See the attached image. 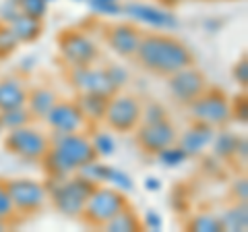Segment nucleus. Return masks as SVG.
<instances>
[{"mask_svg": "<svg viewBox=\"0 0 248 232\" xmlns=\"http://www.w3.org/2000/svg\"><path fill=\"white\" fill-rule=\"evenodd\" d=\"M135 58L145 71L159 77H170L184 66L195 65V56L188 46L168 33L141 35Z\"/></svg>", "mask_w": 248, "mask_h": 232, "instance_id": "f257e3e1", "label": "nucleus"}, {"mask_svg": "<svg viewBox=\"0 0 248 232\" xmlns=\"http://www.w3.org/2000/svg\"><path fill=\"white\" fill-rule=\"evenodd\" d=\"M97 151L93 148L91 139L79 133H54V139L50 141L48 153L40 160L46 170V174L52 181L66 179L71 174H77L79 168L97 160Z\"/></svg>", "mask_w": 248, "mask_h": 232, "instance_id": "f03ea898", "label": "nucleus"}, {"mask_svg": "<svg viewBox=\"0 0 248 232\" xmlns=\"http://www.w3.org/2000/svg\"><path fill=\"white\" fill-rule=\"evenodd\" d=\"M93 189H95V182L77 172V174H71L66 179H60L54 184H50L48 199L62 215H66V218H79L85 207V201H87Z\"/></svg>", "mask_w": 248, "mask_h": 232, "instance_id": "7ed1b4c3", "label": "nucleus"}, {"mask_svg": "<svg viewBox=\"0 0 248 232\" xmlns=\"http://www.w3.org/2000/svg\"><path fill=\"white\" fill-rule=\"evenodd\" d=\"M128 205L126 193L112 189V187H104V184H95V189L91 191V195L85 201V207L79 218L93 228H104L122 207Z\"/></svg>", "mask_w": 248, "mask_h": 232, "instance_id": "20e7f679", "label": "nucleus"}, {"mask_svg": "<svg viewBox=\"0 0 248 232\" xmlns=\"http://www.w3.org/2000/svg\"><path fill=\"white\" fill-rule=\"evenodd\" d=\"M4 149L27 162H40L50 149V139L29 125L11 129L4 137Z\"/></svg>", "mask_w": 248, "mask_h": 232, "instance_id": "39448f33", "label": "nucleus"}, {"mask_svg": "<svg viewBox=\"0 0 248 232\" xmlns=\"http://www.w3.org/2000/svg\"><path fill=\"white\" fill-rule=\"evenodd\" d=\"M192 118L197 122H205V125L213 129L226 127L232 120V110H230V99L226 91L219 87H207L190 106Z\"/></svg>", "mask_w": 248, "mask_h": 232, "instance_id": "423d86ee", "label": "nucleus"}, {"mask_svg": "<svg viewBox=\"0 0 248 232\" xmlns=\"http://www.w3.org/2000/svg\"><path fill=\"white\" fill-rule=\"evenodd\" d=\"M104 122L116 133H133L141 125V102L137 99V96L116 91L108 99Z\"/></svg>", "mask_w": 248, "mask_h": 232, "instance_id": "0eeeda50", "label": "nucleus"}, {"mask_svg": "<svg viewBox=\"0 0 248 232\" xmlns=\"http://www.w3.org/2000/svg\"><path fill=\"white\" fill-rule=\"evenodd\" d=\"M58 48L68 66H89L99 58L97 44L77 29H66L58 35Z\"/></svg>", "mask_w": 248, "mask_h": 232, "instance_id": "6e6552de", "label": "nucleus"}, {"mask_svg": "<svg viewBox=\"0 0 248 232\" xmlns=\"http://www.w3.org/2000/svg\"><path fill=\"white\" fill-rule=\"evenodd\" d=\"M11 201L17 214H35L48 201V187L33 179H11L6 181Z\"/></svg>", "mask_w": 248, "mask_h": 232, "instance_id": "1a4fd4ad", "label": "nucleus"}, {"mask_svg": "<svg viewBox=\"0 0 248 232\" xmlns=\"http://www.w3.org/2000/svg\"><path fill=\"white\" fill-rule=\"evenodd\" d=\"M209 87L207 77L203 71H199L195 65L184 66L168 77V89L174 96V99L182 106H190L195 99Z\"/></svg>", "mask_w": 248, "mask_h": 232, "instance_id": "9d476101", "label": "nucleus"}, {"mask_svg": "<svg viewBox=\"0 0 248 232\" xmlns=\"http://www.w3.org/2000/svg\"><path fill=\"white\" fill-rule=\"evenodd\" d=\"M137 145L139 149L147 156H157L161 149L170 148L176 143L178 131L174 122L168 118L157 120V122H141V127H137Z\"/></svg>", "mask_w": 248, "mask_h": 232, "instance_id": "9b49d317", "label": "nucleus"}, {"mask_svg": "<svg viewBox=\"0 0 248 232\" xmlns=\"http://www.w3.org/2000/svg\"><path fill=\"white\" fill-rule=\"evenodd\" d=\"M68 79H71L73 87L79 89V94H102L112 98L118 89V85L112 81L108 68H95L93 65L89 66H71L68 71Z\"/></svg>", "mask_w": 248, "mask_h": 232, "instance_id": "f8f14e48", "label": "nucleus"}, {"mask_svg": "<svg viewBox=\"0 0 248 232\" xmlns=\"http://www.w3.org/2000/svg\"><path fill=\"white\" fill-rule=\"evenodd\" d=\"M46 122L54 133H79L87 127V118L83 116L79 104L75 99H56V104L46 114Z\"/></svg>", "mask_w": 248, "mask_h": 232, "instance_id": "ddd939ff", "label": "nucleus"}, {"mask_svg": "<svg viewBox=\"0 0 248 232\" xmlns=\"http://www.w3.org/2000/svg\"><path fill=\"white\" fill-rule=\"evenodd\" d=\"M141 29L133 23H118L106 29V42L108 46L122 58H133L141 42Z\"/></svg>", "mask_w": 248, "mask_h": 232, "instance_id": "4468645a", "label": "nucleus"}, {"mask_svg": "<svg viewBox=\"0 0 248 232\" xmlns=\"http://www.w3.org/2000/svg\"><path fill=\"white\" fill-rule=\"evenodd\" d=\"M215 137V129L205 125V122H192V125L184 131V133L176 139V143L182 148V151L188 158H197L201 156L209 145H211Z\"/></svg>", "mask_w": 248, "mask_h": 232, "instance_id": "2eb2a0df", "label": "nucleus"}, {"mask_svg": "<svg viewBox=\"0 0 248 232\" xmlns=\"http://www.w3.org/2000/svg\"><path fill=\"white\" fill-rule=\"evenodd\" d=\"M122 13H126L133 19L141 21L149 27H155V29H174L178 25V21H176V17L172 13L161 11V9H157V6H151V4L133 2V4L122 6Z\"/></svg>", "mask_w": 248, "mask_h": 232, "instance_id": "dca6fc26", "label": "nucleus"}, {"mask_svg": "<svg viewBox=\"0 0 248 232\" xmlns=\"http://www.w3.org/2000/svg\"><path fill=\"white\" fill-rule=\"evenodd\" d=\"M27 94H29V89L17 77H4V79H0V112L25 106Z\"/></svg>", "mask_w": 248, "mask_h": 232, "instance_id": "f3484780", "label": "nucleus"}, {"mask_svg": "<svg viewBox=\"0 0 248 232\" xmlns=\"http://www.w3.org/2000/svg\"><path fill=\"white\" fill-rule=\"evenodd\" d=\"M6 27L13 32V35L17 37L19 44H31L42 35V21L27 17V15H23V13H19Z\"/></svg>", "mask_w": 248, "mask_h": 232, "instance_id": "a211bd4d", "label": "nucleus"}, {"mask_svg": "<svg viewBox=\"0 0 248 232\" xmlns=\"http://www.w3.org/2000/svg\"><path fill=\"white\" fill-rule=\"evenodd\" d=\"M56 91L50 89V87H35V89H31L29 94H27V110L29 114L33 116V118H46V114L50 112V108L56 104Z\"/></svg>", "mask_w": 248, "mask_h": 232, "instance_id": "6ab92c4d", "label": "nucleus"}, {"mask_svg": "<svg viewBox=\"0 0 248 232\" xmlns=\"http://www.w3.org/2000/svg\"><path fill=\"white\" fill-rule=\"evenodd\" d=\"M108 96L102 94H79V98L75 99L79 104L83 116L87 118V122H97V120H104V114H106V108H108Z\"/></svg>", "mask_w": 248, "mask_h": 232, "instance_id": "aec40b11", "label": "nucleus"}, {"mask_svg": "<svg viewBox=\"0 0 248 232\" xmlns=\"http://www.w3.org/2000/svg\"><path fill=\"white\" fill-rule=\"evenodd\" d=\"M223 230L228 232H244L248 228V207L246 201H236L232 207L223 210V214L219 215Z\"/></svg>", "mask_w": 248, "mask_h": 232, "instance_id": "412c9836", "label": "nucleus"}, {"mask_svg": "<svg viewBox=\"0 0 248 232\" xmlns=\"http://www.w3.org/2000/svg\"><path fill=\"white\" fill-rule=\"evenodd\" d=\"M141 228H143V222L137 215V212L130 207V203L126 207H122V210L104 226V230H110V232H137Z\"/></svg>", "mask_w": 248, "mask_h": 232, "instance_id": "4be33fe9", "label": "nucleus"}, {"mask_svg": "<svg viewBox=\"0 0 248 232\" xmlns=\"http://www.w3.org/2000/svg\"><path fill=\"white\" fill-rule=\"evenodd\" d=\"M238 141H240V137L234 135V133H230V131H223V133L215 135V137H213V141H211L215 156H219V158H223V160H228V158H232V156H236Z\"/></svg>", "mask_w": 248, "mask_h": 232, "instance_id": "5701e85b", "label": "nucleus"}, {"mask_svg": "<svg viewBox=\"0 0 248 232\" xmlns=\"http://www.w3.org/2000/svg\"><path fill=\"white\" fill-rule=\"evenodd\" d=\"M31 120H33V116L29 114L27 106H21V108H13V110L0 112V127L6 129V131L23 127V125H29Z\"/></svg>", "mask_w": 248, "mask_h": 232, "instance_id": "b1692460", "label": "nucleus"}, {"mask_svg": "<svg viewBox=\"0 0 248 232\" xmlns=\"http://www.w3.org/2000/svg\"><path fill=\"white\" fill-rule=\"evenodd\" d=\"M186 228L192 230V232H221L223 226H221V220L217 215H211V214H197L195 218H190Z\"/></svg>", "mask_w": 248, "mask_h": 232, "instance_id": "393cba45", "label": "nucleus"}, {"mask_svg": "<svg viewBox=\"0 0 248 232\" xmlns=\"http://www.w3.org/2000/svg\"><path fill=\"white\" fill-rule=\"evenodd\" d=\"M17 6H19V13L40 21L48 13V0H17Z\"/></svg>", "mask_w": 248, "mask_h": 232, "instance_id": "a878e982", "label": "nucleus"}, {"mask_svg": "<svg viewBox=\"0 0 248 232\" xmlns=\"http://www.w3.org/2000/svg\"><path fill=\"white\" fill-rule=\"evenodd\" d=\"M157 158H159L161 164L168 166V168L180 166V164H184V162L188 160V156H186L180 145H176V143L170 145V148H166V149H161V151L157 153Z\"/></svg>", "mask_w": 248, "mask_h": 232, "instance_id": "bb28decb", "label": "nucleus"}, {"mask_svg": "<svg viewBox=\"0 0 248 232\" xmlns=\"http://www.w3.org/2000/svg\"><path fill=\"white\" fill-rule=\"evenodd\" d=\"M89 9L97 15H106V17H112V15H120L122 13V4L120 2H112V0H87Z\"/></svg>", "mask_w": 248, "mask_h": 232, "instance_id": "cd10ccee", "label": "nucleus"}, {"mask_svg": "<svg viewBox=\"0 0 248 232\" xmlns=\"http://www.w3.org/2000/svg\"><path fill=\"white\" fill-rule=\"evenodd\" d=\"M168 118L166 108L157 102H149L147 106H141V122H157Z\"/></svg>", "mask_w": 248, "mask_h": 232, "instance_id": "c85d7f7f", "label": "nucleus"}, {"mask_svg": "<svg viewBox=\"0 0 248 232\" xmlns=\"http://www.w3.org/2000/svg\"><path fill=\"white\" fill-rule=\"evenodd\" d=\"M15 214H17V212H15V205L11 201L9 189H6V182L0 181V220H4L6 224H9V220L13 218Z\"/></svg>", "mask_w": 248, "mask_h": 232, "instance_id": "c756f323", "label": "nucleus"}, {"mask_svg": "<svg viewBox=\"0 0 248 232\" xmlns=\"http://www.w3.org/2000/svg\"><path fill=\"white\" fill-rule=\"evenodd\" d=\"M91 143H93V148H95L97 156H112L114 148H116L114 139L108 135V133H97L95 137L91 139Z\"/></svg>", "mask_w": 248, "mask_h": 232, "instance_id": "7c9ffc66", "label": "nucleus"}, {"mask_svg": "<svg viewBox=\"0 0 248 232\" xmlns=\"http://www.w3.org/2000/svg\"><path fill=\"white\" fill-rule=\"evenodd\" d=\"M17 37L13 35V32L9 27H0V58L9 56V54L15 52V48H17Z\"/></svg>", "mask_w": 248, "mask_h": 232, "instance_id": "2f4dec72", "label": "nucleus"}, {"mask_svg": "<svg viewBox=\"0 0 248 232\" xmlns=\"http://www.w3.org/2000/svg\"><path fill=\"white\" fill-rule=\"evenodd\" d=\"M230 110H232V118L242 122V125H246L248 120V99H246V94H240L236 98L234 104H230Z\"/></svg>", "mask_w": 248, "mask_h": 232, "instance_id": "473e14b6", "label": "nucleus"}, {"mask_svg": "<svg viewBox=\"0 0 248 232\" xmlns=\"http://www.w3.org/2000/svg\"><path fill=\"white\" fill-rule=\"evenodd\" d=\"M232 75H234V81L240 85V87L246 89V85H248V60H246V56H242V58H240L238 63H236Z\"/></svg>", "mask_w": 248, "mask_h": 232, "instance_id": "72a5a7b5", "label": "nucleus"}, {"mask_svg": "<svg viewBox=\"0 0 248 232\" xmlns=\"http://www.w3.org/2000/svg\"><path fill=\"white\" fill-rule=\"evenodd\" d=\"M106 68H108V73H110L112 81H114L116 85H118V89H120V87H124V85L128 83V73L124 71L122 66H118V65H108Z\"/></svg>", "mask_w": 248, "mask_h": 232, "instance_id": "f704fd0d", "label": "nucleus"}, {"mask_svg": "<svg viewBox=\"0 0 248 232\" xmlns=\"http://www.w3.org/2000/svg\"><path fill=\"white\" fill-rule=\"evenodd\" d=\"M232 195H234L236 201H248V181L244 179H238L232 187Z\"/></svg>", "mask_w": 248, "mask_h": 232, "instance_id": "c9c22d12", "label": "nucleus"}, {"mask_svg": "<svg viewBox=\"0 0 248 232\" xmlns=\"http://www.w3.org/2000/svg\"><path fill=\"white\" fill-rule=\"evenodd\" d=\"M141 222H143V228H147V230H159L161 224H164V222H161V218L153 210L145 212V218Z\"/></svg>", "mask_w": 248, "mask_h": 232, "instance_id": "e433bc0d", "label": "nucleus"}, {"mask_svg": "<svg viewBox=\"0 0 248 232\" xmlns=\"http://www.w3.org/2000/svg\"><path fill=\"white\" fill-rule=\"evenodd\" d=\"M145 189L147 191H159L161 189V182L155 179V176H149V179L145 181Z\"/></svg>", "mask_w": 248, "mask_h": 232, "instance_id": "4c0bfd02", "label": "nucleus"}, {"mask_svg": "<svg viewBox=\"0 0 248 232\" xmlns=\"http://www.w3.org/2000/svg\"><path fill=\"white\" fill-rule=\"evenodd\" d=\"M6 226H9V224H6L4 220H0V232H2V230H6Z\"/></svg>", "mask_w": 248, "mask_h": 232, "instance_id": "58836bf2", "label": "nucleus"}, {"mask_svg": "<svg viewBox=\"0 0 248 232\" xmlns=\"http://www.w3.org/2000/svg\"><path fill=\"white\" fill-rule=\"evenodd\" d=\"M112 2H118V0H112Z\"/></svg>", "mask_w": 248, "mask_h": 232, "instance_id": "ea45409f", "label": "nucleus"}, {"mask_svg": "<svg viewBox=\"0 0 248 232\" xmlns=\"http://www.w3.org/2000/svg\"><path fill=\"white\" fill-rule=\"evenodd\" d=\"M48 2H52V0H48Z\"/></svg>", "mask_w": 248, "mask_h": 232, "instance_id": "a19ab883", "label": "nucleus"}, {"mask_svg": "<svg viewBox=\"0 0 248 232\" xmlns=\"http://www.w3.org/2000/svg\"><path fill=\"white\" fill-rule=\"evenodd\" d=\"M79 2H81V0H79Z\"/></svg>", "mask_w": 248, "mask_h": 232, "instance_id": "79ce46f5", "label": "nucleus"}, {"mask_svg": "<svg viewBox=\"0 0 248 232\" xmlns=\"http://www.w3.org/2000/svg\"><path fill=\"white\" fill-rule=\"evenodd\" d=\"M0 27H2V25H0Z\"/></svg>", "mask_w": 248, "mask_h": 232, "instance_id": "37998d69", "label": "nucleus"}]
</instances>
